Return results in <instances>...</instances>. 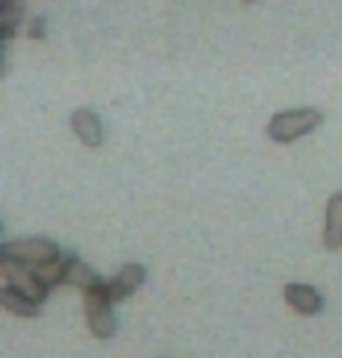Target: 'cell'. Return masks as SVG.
Masks as SVG:
<instances>
[{
  "mask_svg": "<svg viewBox=\"0 0 342 358\" xmlns=\"http://www.w3.org/2000/svg\"><path fill=\"white\" fill-rule=\"evenodd\" d=\"M321 113L314 108H296V110H284L277 113L270 120L267 134L274 143H293V141L312 134L321 124Z\"/></svg>",
  "mask_w": 342,
  "mask_h": 358,
  "instance_id": "cell-1",
  "label": "cell"
},
{
  "mask_svg": "<svg viewBox=\"0 0 342 358\" xmlns=\"http://www.w3.org/2000/svg\"><path fill=\"white\" fill-rule=\"evenodd\" d=\"M111 295H108V281H99L97 286L85 290V314L87 326L92 335L99 340H108L115 335V319L111 314Z\"/></svg>",
  "mask_w": 342,
  "mask_h": 358,
  "instance_id": "cell-2",
  "label": "cell"
},
{
  "mask_svg": "<svg viewBox=\"0 0 342 358\" xmlns=\"http://www.w3.org/2000/svg\"><path fill=\"white\" fill-rule=\"evenodd\" d=\"M62 255V248L55 241L45 239V236H31V239H19L8 241L0 246V258L3 260H15L22 265H43L47 260H55Z\"/></svg>",
  "mask_w": 342,
  "mask_h": 358,
  "instance_id": "cell-3",
  "label": "cell"
},
{
  "mask_svg": "<svg viewBox=\"0 0 342 358\" xmlns=\"http://www.w3.org/2000/svg\"><path fill=\"white\" fill-rule=\"evenodd\" d=\"M0 265H3V276H5V281H8V286L17 288L19 293H24L26 297L36 300L38 305H43L50 290L38 281V276L33 272L31 265H22V262L3 260V258H0Z\"/></svg>",
  "mask_w": 342,
  "mask_h": 358,
  "instance_id": "cell-4",
  "label": "cell"
},
{
  "mask_svg": "<svg viewBox=\"0 0 342 358\" xmlns=\"http://www.w3.org/2000/svg\"><path fill=\"white\" fill-rule=\"evenodd\" d=\"M143 281H145L143 265H138V262L124 265L115 279L108 281V295H111L113 305H115V302H122L124 297H129L131 293H136V290L143 286Z\"/></svg>",
  "mask_w": 342,
  "mask_h": 358,
  "instance_id": "cell-5",
  "label": "cell"
},
{
  "mask_svg": "<svg viewBox=\"0 0 342 358\" xmlns=\"http://www.w3.org/2000/svg\"><path fill=\"white\" fill-rule=\"evenodd\" d=\"M284 300L303 316H314L324 309V297L307 283H288L284 288Z\"/></svg>",
  "mask_w": 342,
  "mask_h": 358,
  "instance_id": "cell-6",
  "label": "cell"
},
{
  "mask_svg": "<svg viewBox=\"0 0 342 358\" xmlns=\"http://www.w3.org/2000/svg\"><path fill=\"white\" fill-rule=\"evenodd\" d=\"M71 127L76 131V136L80 138V143L90 145V148H99L104 141V127L99 115L90 110V108H80L71 115Z\"/></svg>",
  "mask_w": 342,
  "mask_h": 358,
  "instance_id": "cell-7",
  "label": "cell"
},
{
  "mask_svg": "<svg viewBox=\"0 0 342 358\" xmlns=\"http://www.w3.org/2000/svg\"><path fill=\"white\" fill-rule=\"evenodd\" d=\"M324 246L328 251H338L342 246V194H333L326 206Z\"/></svg>",
  "mask_w": 342,
  "mask_h": 358,
  "instance_id": "cell-8",
  "label": "cell"
},
{
  "mask_svg": "<svg viewBox=\"0 0 342 358\" xmlns=\"http://www.w3.org/2000/svg\"><path fill=\"white\" fill-rule=\"evenodd\" d=\"M99 281H101V279L94 274V269L87 265V262L80 260L78 255L66 253V276H64V283L87 290V288L97 286Z\"/></svg>",
  "mask_w": 342,
  "mask_h": 358,
  "instance_id": "cell-9",
  "label": "cell"
},
{
  "mask_svg": "<svg viewBox=\"0 0 342 358\" xmlns=\"http://www.w3.org/2000/svg\"><path fill=\"white\" fill-rule=\"evenodd\" d=\"M0 302L8 312L17 314V316H24V319H33V316L40 314V305L31 297H26L24 293H19L17 288H12L5 283V288L0 290Z\"/></svg>",
  "mask_w": 342,
  "mask_h": 358,
  "instance_id": "cell-10",
  "label": "cell"
},
{
  "mask_svg": "<svg viewBox=\"0 0 342 358\" xmlns=\"http://www.w3.org/2000/svg\"><path fill=\"white\" fill-rule=\"evenodd\" d=\"M33 272H36L38 281L43 283L47 290L59 286V283H64V276H66V253H62L55 260L43 262V265H36V267H33Z\"/></svg>",
  "mask_w": 342,
  "mask_h": 358,
  "instance_id": "cell-11",
  "label": "cell"
},
{
  "mask_svg": "<svg viewBox=\"0 0 342 358\" xmlns=\"http://www.w3.org/2000/svg\"><path fill=\"white\" fill-rule=\"evenodd\" d=\"M24 19V3H0V31H3V38L10 40L15 36L17 26L22 24Z\"/></svg>",
  "mask_w": 342,
  "mask_h": 358,
  "instance_id": "cell-12",
  "label": "cell"
},
{
  "mask_svg": "<svg viewBox=\"0 0 342 358\" xmlns=\"http://www.w3.org/2000/svg\"><path fill=\"white\" fill-rule=\"evenodd\" d=\"M29 38H45V19H33L29 24Z\"/></svg>",
  "mask_w": 342,
  "mask_h": 358,
  "instance_id": "cell-13",
  "label": "cell"
},
{
  "mask_svg": "<svg viewBox=\"0 0 342 358\" xmlns=\"http://www.w3.org/2000/svg\"><path fill=\"white\" fill-rule=\"evenodd\" d=\"M0 3H15L17 5V3H24V0H0Z\"/></svg>",
  "mask_w": 342,
  "mask_h": 358,
  "instance_id": "cell-14",
  "label": "cell"
},
{
  "mask_svg": "<svg viewBox=\"0 0 342 358\" xmlns=\"http://www.w3.org/2000/svg\"><path fill=\"white\" fill-rule=\"evenodd\" d=\"M244 3H253V0H244Z\"/></svg>",
  "mask_w": 342,
  "mask_h": 358,
  "instance_id": "cell-15",
  "label": "cell"
}]
</instances>
